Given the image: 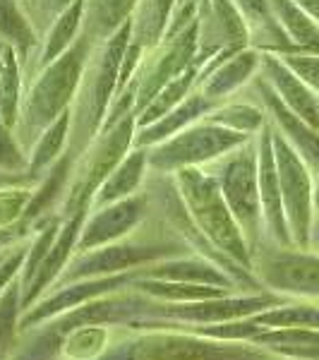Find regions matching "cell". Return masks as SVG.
I'll return each mask as SVG.
<instances>
[{"instance_id":"27","label":"cell","mask_w":319,"mask_h":360,"mask_svg":"<svg viewBox=\"0 0 319 360\" xmlns=\"http://www.w3.org/2000/svg\"><path fill=\"white\" fill-rule=\"evenodd\" d=\"M22 65L20 56L13 46L5 44L3 58H0V120L15 130L20 123V108H22V98H25V79H22Z\"/></svg>"},{"instance_id":"17","label":"cell","mask_w":319,"mask_h":360,"mask_svg":"<svg viewBox=\"0 0 319 360\" xmlns=\"http://www.w3.org/2000/svg\"><path fill=\"white\" fill-rule=\"evenodd\" d=\"M252 89H254V94H257L259 103L264 106L271 127L300 154V159L310 166V171L315 173V176H319V130L317 127H312L307 120L300 118L298 113H293L291 108L274 94V89L264 82L262 75H257V77L252 79Z\"/></svg>"},{"instance_id":"39","label":"cell","mask_w":319,"mask_h":360,"mask_svg":"<svg viewBox=\"0 0 319 360\" xmlns=\"http://www.w3.org/2000/svg\"><path fill=\"white\" fill-rule=\"evenodd\" d=\"M295 3H298L300 8H303L305 13L319 25V0H295Z\"/></svg>"},{"instance_id":"34","label":"cell","mask_w":319,"mask_h":360,"mask_svg":"<svg viewBox=\"0 0 319 360\" xmlns=\"http://www.w3.org/2000/svg\"><path fill=\"white\" fill-rule=\"evenodd\" d=\"M29 154L17 139L15 130L0 120V173L5 176H29Z\"/></svg>"},{"instance_id":"6","label":"cell","mask_w":319,"mask_h":360,"mask_svg":"<svg viewBox=\"0 0 319 360\" xmlns=\"http://www.w3.org/2000/svg\"><path fill=\"white\" fill-rule=\"evenodd\" d=\"M209 171L219 180L226 205L242 229L254 255L259 243H264V219L257 180V137L247 139L233 152L209 164Z\"/></svg>"},{"instance_id":"41","label":"cell","mask_w":319,"mask_h":360,"mask_svg":"<svg viewBox=\"0 0 319 360\" xmlns=\"http://www.w3.org/2000/svg\"><path fill=\"white\" fill-rule=\"evenodd\" d=\"M312 207H315V217H319V176H315V190H312Z\"/></svg>"},{"instance_id":"8","label":"cell","mask_w":319,"mask_h":360,"mask_svg":"<svg viewBox=\"0 0 319 360\" xmlns=\"http://www.w3.org/2000/svg\"><path fill=\"white\" fill-rule=\"evenodd\" d=\"M247 139L252 137H245L240 132H233L228 127H221L204 118L200 123L190 125L188 130L149 147V173H166V176H171V173L190 166L204 168L228 152H233L240 144H245Z\"/></svg>"},{"instance_id":"44","label":"cell","mask_w":319,"mask_h":360,"mask_svg":"<svg viewBox=\"0 0 319 360\" xmlns=\"http://www.w3.org/2000/svg\"><path fill=\"white\" fill-rule=\"evenodd\" d=\"M0 255H3V252H0Z\"/></svg>"},{"instance_id":"26","label":"cell","mask_w":319,"mask_h":360,"mask_svg":"<svg viewBox=\"0 0 319 360\" xmlns=\"http://www.w3.org/2000/svg\"><path fill=\"white\" fill-rule=\"evenodd\" d=\"M70 111H65L58 120H53L46 130L39 135L37 142L32 144L29 149V166L27 173L34 180H39L48 171L51 166L60 159L63 154L67 152V144H70Z\"/></svg>"},{"instance_id":"32","label":"cell","mask_w":319,"mask_h":360,"mask_svg":"<svg viewBox=\"0 0 319 360\" xmlns=\"http://www.w3.org/2000/svg\"><path fill=\"white\" fill-rule=\"evenodd\" d=\"M22 317V283L15 278L3 293H0V360H8L15 348V339L20 334Z\"/></svg>"},{"instance_id":"13","label":"cell","mask_w":319,"mask_h":360,"mask_svg":"<svg viewBox=\"0 0 319 360\" xmlns=\"http://www.w3.org/2000/svg\"><path fill=\"white\" fill-rule=\"evenodd\" d=\"M149 207H152L149 190H139L137 195L125 197V200L113 202V205L91 209L84 219L82 233H79L77 252H86V250H96L123 240L147 219Z\"/></svg>"},{"instance_id":"29","label":"cell","mask_w":319,"mask_h":360,"mask_svg":"<svg viewBox=\"0 0 319 360\" xmlns=\"http://www.w3.org/2000/svg\"><path fill=\"white\" fill-rule=\"evenodd\" d=\"M113 332L108 324H79L60 341L63 360H98L111 348Z\"/></svg>"},{"instance_id":"25","label":"cell","mask_w":319,"mask_h":360,"mask_svg":"<svg viewBox=\"0 0 319 360\" xmlns=\"http://www.w3.org/2000/svg\"><path fill=\"white\" fill-rule=\"evenodd\" d=\"M278 27L286 32L295 51L319 53V25L300 8L295 0H269Z\"/></svg>"},{"instance_id":"18","label":"cell","mask_w":319,"mask_h":360,"mask_svg":"<svg viewBox=\"0 0 319 360\" xmlns=\"http://www.w3.org/2000/svg\"><path fill=\"white\" fill-rule=\"evenodd\" d=\"M259 75H262L264 82L274 89V94L281 98L293 113H298L300 118L307 120L312 127L319 130V96L281 60V56L262 53Z\"/></svg>"},{"instance_id":"24","label":"cell","mask_w":319,"mask_h":360,"mask_svg":"<svg viewBox=\"0 0 319 360\" xmlns=\"http://www.w3.org/2000/svg\"><path fill=\"white\" fill-rule=\"evenodd\" d=\"M82 25H84V0H74L65 13L58 15V20L44 34V46L39 51V60L34 70L46 68L48 63L58 60L67 49H72V44L82 37Z\"/></svg>"},{"instance_id":"12","label":"cell","mask_w":319,"mask_h":360,"mask_svg":"<svg viewBox=\"0 0 319 360\" xmlns=\"http://www.w3.org/2000/svg\"><path fill=\"white\" fill-rule=\"evenodd\" d=\"M139 276V269L125 271V274H113V276H98V278H82V281H72L65 286H56L58 291L46 293L44 298H39L32 307H27L20 317V332H29L34 327H41L44 322L65 315V312L82 307L89 300H96L101 295L125 291L132 286V281Z\"/></svg>"},{"instance_id":"4","label":"cell","mask_w":319,"mask_h":360,"mask_svg":"<svg viewBox=\"0 0 319 360\" xmlns=\"http://www.w3.org/2000/svg\"><path fill=\"white\" fill-rule=\"evenodd\" d=\"M147 332L118 348H108L98 360H254L257 351L242 341H219L185 329H139Z\"/></svg>"},{"instance_id":"7","label":"cell","mask_w":319,"mask_h":360,"mask_svg":"<svg viewBox=\"0 0 319 360\" xmlns=\"http://www.w3.org/2000/svg\"><path fill=\"white\" fill-rule=\"evenodd\" d=\"M190 252L193 250L185 240H125L123 238V240L111 243V245L74 252V257L70 259V264L53 283V288L72 281H82V278L113 276L144 269V266L161 262V259L181 257V255Z\"/></svg>"},{"instance_id":"37","label":"cell","mask_w":319,"mask_h":360,"mask_svg":"<svg viewBox=\"0 0 319 360\" xmlns=\"http://www.w3.org/2000/svg\"><path fill=\"white\" fill-rule=\"evenodd\" d=\"M27 252H29V240H20L17 245L8 248L3 255H0V293H3L15 278H20Z\"/></svg>"},{"instance_id":"2","label":"cell","mask_w":319,"mask_h":360,"mask_svg":"<svg viewBox=\"0 0 319 360\" xmlns=\"http://www.w3.org/2000/svg\"><path fill=\"white\" fill-rule=\"evenodd\" d=\"M94 46L96 44H91L82 34L72 44V49H67L58 60L37 70L22 98L20 123L15 127V135L27 149V154L46 127L70 111Z\"/></svg>"},{"instance_id":"22","label":"cell","mask_w":319,"mask_h":360,"mask_svg":"<svg viewBox=\"0 0 319 360\" xmlns=\"http://www.w3.org/2000/svg\"><path fill=\"white\" fill-rule=\"evenodd\" d=\"M178 0H137L130 17V41L142 51H152L166 39Z\"/></svg>"},{"instance_id":"1","label":"cell","mask_w":319,"mask_h":360,"mask_svg":"<svg viewBox=\"0 0 319 360\" xmlns=\"http://www.w3.org/2000/svg\"><path fill=\"white\" fill-rule=\"evenodd\" d=\"M130 44V22L120 27L108 41L96 44L91 51V58L84 68L82 82L77 86V94L70 106V144L67 154L79 159L86 147L101 132V125L106 120L115 94H118V77L120 63Z\"/></svg>"},{"instance_id":"31","label":"cell","mask_w":319,"mask_h":360,"mask_svg":"<svg viewBox=\"0 0 319 360\" xmlns=\"http://www.w3.org/2000/svg\"><path fill=\"white\" fill-rule=\"evenodd\" d=\"M262 329H281V327H305L319 329V305L315 303H283L269 307L264 312L250 317Z\"/></svg>"},{"instance_id":"36","label":"cell","mask_w":319,"mask_h":360,"mask_svg":"<svg viewBox=\"0 0 319 360\" xmlns=\"http://www.w3.org/2000/svg\"><path fill=\"white\" fill-rule=\"evenodd\" d=\"M281 60L319 96V53H312V51H293V53H283Z\"/></svg>"},{"instance_id":"10","label":"cell","mask_w":319,"mask_h":360,"mask_svg":"<svg viewBox=\"0 0 319 360\" xmlns=\"http://www.w3.org/2000/svg\"><path fill=\"white\" fill-rule=\"evenodd\" d=\"M252 271L266 291L295 298H319V255L266 243L252 255Z\"/></svg>"},{"instance_id":"42","label":"cell","mask_w":319,"mask_h":360,"mask_svg":"<svg viewBox=\"0 0 319 360\" xmlns=\"http://www.w3.org/2000/svg\"><path fill=\"white\" fill-rule=\"evenodd\" d=\"M10 178H25V176H5V173H0V180H10Z\"/></svg>"},{"instance_id":"16","label":"cell","mask_w":319,"mask_h":360,"mask_svg":"<svg viewBox=\"0 0 319 360\" xmlns=\"http://www.w3.org/2000/svg\"><path fill=\"white\" fill-rule=\"evenodd\" d=\"M257 180H259V202H262L266 243H274L278 248H295L291 231H288L286 212H283L271 125H266L257 135Z\"/></svg>"},{"instance_id":"11","label":"cell","mask_w":319,"mask_h":360,"mask_svg":"<svg viewBox=\"0 0 319 360\" xmlns=\"http://www.w3.org/2000/svg\"><path fill=\"white\" fill-rule=\"evenodd\" d=\"M197 32H200V25L195 20L181 34L164 39L156 49L144 53L142 65H139L135 75L137 94H135V108H132L135 118L154 101L156 94L171 79L183 75L197 60Z\"/></svg>"},{"instance_id":"43","label":"cell","mask_w":319,"mask_h":360,"mask_svg":"<svg viewBox=\"0 0 319 360\" xmlns=\"http://www.w3.org/2000/svg\"><path fill=\"white\" fill-rule=\"evenodd\" d=\"M0 44H3V41H0Z\"/></svg>"},{"instance_id":"28","label":"cell","mask_w":319,"mask_h":360,"mask_svg":"<svg viewBox=\"0 0 319 360\" xmlns=\"http://www.w3.org/2000/svg\"><path fill=\"white\" fill-rule=\"evenodd\" d=\"M207 120L211 123L228 127L233 132H240L245 137H257L259 132L269 125V118H266L264 106L254 101H242V98H230L226 103H219L211 113L207 115Z\"/></svg>"},{"instance_id":"5","label":"cell","mask_w":319,"mask_h":360,"mask_svg":"<svg viewBox=\"0 0 319 360\" xmlns=\"http://www.w3.org/2000/svg\"><path fill=\"white\" fill-rule=\"evenodd\" d=\"M137 132L135 113H127L123 120H118L111 130L98 132L94 142L86 147V152L74 161L70 188L60 202L63 221L74 214H89L91 202L98 190V185L106 180L123 156L132 149V139Z\"/></svg>"},{"instance_id":"33","label":"cell","mask_w":319,"mask_h":360,"mask_svg":"<svg viewBox=\"0 0 319 360\" xmlns=\"http://www.w3.org/2000/svg\"><path fill=\"white\" fill-rule=\"evenodd\" d=\"M32 183H13L0 188V229L22 224L25 209L32 200Z\"/></svg>"},{"instance_id":"15","label":"cell","mask_w":319,"mask_h":360,"mask_svg":"<svg viewBox=\"0 0 319 360\" xmlns=\"http://www.w3.org/2000/svg\"><path fill=\"white\" fill-rule=\"evenodd\" d=\"M259 68H262V51L252 46L240 51H221L202 70L197 89L214 106H219L240 94L247 84H252V79L259 75Z\"/></svg>"},{"instance_id":"38","label":"cell","mask_w":319,"mask_h":360,"mask_svg":"<svg viewBox=\"0 0 319 360\" xmlns=\"http://www.w3.org/2000/svg\"><path fill=\"white\" fill-rule=\"evenodd\" d=\"M32 233L34 231L29 229L27 224H15V226H8V229H0V252L17 245V243L25 240V238H29Z\"/></svg>"},{"instance_id":"19","label":"cell","mask_w":319,"mask_h":360,"mask_svg":"<svg viewBox=\"0 0 319 360\" xmlns=\"http://www.w3.org/2000/svg\"><path fill=\"white\" fill-rule=\"evenodd\" d=\"M137 278H166V281H183V283H204V286H219L226 291H240V283L235 281L223 266L207 257H193V255H181V257H168L161 262H154L144 269H139Z\"/></svg>"},{"instance_id":"20","label":"cell","mask_w":319,"mask_h":360,"mask_svg":"<svg viewBox=\"0 0 319 360\" xmlns=\"http://www.w3.org/2000/svg\"><path fill=\"white\" fill-rule=\"evenodd\" d=\"M214 103L202 94L200 89H195L190 96H185L178 106H173L171 111L164 113L161 118H156L154 123L137 127L135 139H132V147H154V144L164 142V139L178 135V132L188 130L190 125L204 120L209 113L214 111Z\"/></svg>"},{"instance_id":"14","label":"cell","mask_w":319,"mask_h":360,"mask_svg":"<svg viewBox=\"0 0 319 360\" xmlns=\"http://www.w3.org/2000/svg\"><path fill=\"white\" fill-rule=\"evenodd\" d=\"M197 25V56L204 60H211L221 51H240L250 46V29L233 0H200Z\"/></svg>"},{"instance_id":"9","label":"cell","mask_w":319,"mask_h":360,"mask_svg":"<svg viewBox=\"0 0 319 360\" xmlns=\"http://www.w3.org/2000/svg\"><path fill=\"white\" fill-rule=\"evenodd\" d=\"M271 139H274L278 185H281V200L283 212H286L288 231H291L293 245L307 250L310 248L312 221H315V207H312L315 173L310 171V166L300 159V154L278 135L274 127H271Z\"/></svg>"},{"instance_id":"35","label":"cell","mask_w":319,"mask_h":360,"mask_svg":"<svg viewBox=\"0 0 319 360\" xmlns=\"http://www.w3.org/2000/svg\"><path fill=\"white\" fill-rule=\"evenodd\" d=\"M17 3L25 10L27 20L32 22L34 32L46 34L48 27L58 20V15L65 13L74 0H17Z\"/></svg>"},{"instance_id":"30","label":"cell","mask_w":319,"mask_h":360,"mask_svg":"<svg viewBox=\"0 0 319 360\" xmlns=\"http://www.w3.org/2000/svg\"><path fill=\"white\" fill-rule=\"evenodd\" d=\"M37 37L32 22L27 20L25 10L17 0H0V41L13 46L20 56L22 65L29 63V53L37 46Z\"/></svg>"},{"instance_id":"3","label":"cell","mask_w":319,"mask_h":360,"mask_svg":"<svg viewBox=\"0 0 319 360\" xmlns=\"http://www.w3.org/2000/svg\"><path fill=\"white\" fill-rule=\"evenodd\" d=\"M171 176L188 217L202 231V236L211 243L214 250H219L233 264L252 271V248L226 205L214 173L202 166H190L171 173Z\"/></svg>"},{"instance_id":"21","label":"cell","mask_w":319,"mask_h":360,"mask_svg":"<svg viewBox=\"0 0 319 360\" xmlns=\"http://www.w3.org/2000/svg\"><path fill=\"white\" fill-rule=\"evenodd\" d=\"M147 173H149V159H147V149L144 147H132L123 159L115 164V168L106 176L101 185H98L91 209L113 205L120 202L125 197H132L142 190V185L147 183Z\"/></svg>"},{"instance_id":"23","label":"cell","mask_w":319,"mask_h":360,"mask_svg":"<svg viewBox=\"0 0 319 360\" xmlns=\"http://www.w3.org/2000/svg\"><path fill=\"white\" fill-rule=\"evenodd\" d=\"M137 0H84L82 34L91 44H103L130 22Z\"/></svg>"},{"instance_id":"40","label":"cell","mask_w":319,"mask_h":360,"mask_svg":"<svg viewBox=\"0 0 319 360\" xmlns=\"http://www.w3.org/2000/svg\"><path fill=\"white\" fill-rule=\"evenodd\" d=\"M312 252L319 255V217H315V221H312V231H310V248Z\"/></svg>"}]
</instances>
